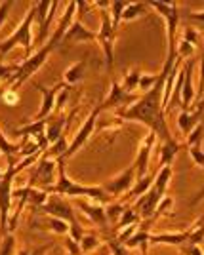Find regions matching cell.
Wrapping results in <instances>:
<instances>
[{
  "instance_id": "816d5d0a",
  "label": "cell",
  "mask_w": 204,
  "mask_h": 255,
  "mask_svg": "<svg viewBox=\"0 0 204 255\" xmlns=\"http://www.w3.org/2000/svg\"><path fill=\"white\" fill-rule=\"evenodd\" d=\"M203 252H204V244H203Z\"/></svg>"
},
{
  "instance_id": "ee69618b",
  "label": "cell",
  "mask_w": 204,
  "mask_h": 255,
  "mask_svg": "<svg viewBox=\"0 0 204 255\" xmlns=\"http://www.w3.org/2000/svg\"><path fill=\"white\" fill-rule=\"evenodd\" d=\"M107 246H109V250H111V254L113 255H128V248H126L124 244H120L117 238L107 240Z\"/></svg>"
},
{
  "instance_id": "e575fe53",
  "label": "cell",
  "mask_w": 204,
  "mask_h": 255,
  "mask_svg": "<svg viewBox=\"0 0 204 255\" xmlns=\"http://www.w3.org/2000/svg\"><path fill=\"white\" fill-rule=\"evenodd\" d=\"M0 255H15V236H13V233H8L6 236H2Z\"/></svg>"
},
{
  "instance_id": "6da1fadb",
  "label": "cell",
  "mask_w": 204,
  "mask_h": 255,
  "mask_svg": "<svg viewBox=\"0 0 204 255\" xmlns=\"http://www.w3.org/2000/svg\"><path fill=\"white\" fill-rule=\"evenodd\" d=\"M174 65H176V61L166 59L162 71L159 73V82L153 86V90H149L147 94H141L140 99L134 105L124 109V111H120V118L145 124L153 133H157V137L161 139V141L172 139L168 124H166V113L162 109V96H164L166 78L172 73Z\"/></svg>"
},
{
  "instance_id": "7c38bea8",
  "label": "cell",
  "mask_w": 204,
  "mask_h": 255,
  "mask_svg": "<svg viewBox=\"0 0 204 255\" xmlns=\"http://www.w3.org/2000/svg\"><path fill=\"white\" fill-rule=\"evenodd\" d=\"M136 181H138V177H136V168L132 164L128 170H124L120 175H117V177H113V179L109 181L103 189L107 191L109 196H122L124 192H130L134 189Z\"/></svg>"
},
{
  "instance_id": "ba28073f",
  "label": "cell",
  "mask_w": 204,
  "mask_h": 255,
  "mask_svg": "<svg viewBox=\"0 0 204 255\" xmlns=\"http://www.w3.org/2000/svg\"><path fill=\"white\" fill-rule=\"evenodd\" d=\"M149 8L157 10L166 21V38H168V52L166 57L178 59V23H180V6L176 2H147Z\"/></svg>"
},
{
  "instance_id": "ab89813d",
  "label": "cell",
  "mask_w": 204,
  "mask_h": 255,
  "mask_svg": "<svg viewBox=\"0 0 204 255\" xmlns=\"http://www.w3.org/2000/svg\"><path fill=\"white\" fill-rule=\"evenodd\" d=\"M182 40H185V42H189L191 46H201V36H199V31L195 29V27H185V31H183V38Z\"/></svg>"
},
{
  "instance_id": "d6a6232c",
  "label": "cell",
  "mask_w": 204,
  "mask_h": 255,
  "mask_svg": "<svg viewBox=\"0 0 204 255\" xmlns=\"http://www.w3.org/2000/svg\"><path fill=\"white\" fill-rule=\"evenodd\" d=\"M140 221H141L140 213L136 212L134 208H126V212L122 213L120 221L117 223V229H118V231H122V229H126V227H130V225L140 223Z\"/></svg>"
},
{
  "instance_id": "d590c367",
  "label": "cell",
  "mask_w": 204,
  "mask_h": 255,
  "mask_svg": "<svg viewBox=\"0 0 204 255\" xmlns=\"http://www.w3.org/2000/svg\"><path fill=\"white\" fill-rule=\"evenodd\" d=\"M97 246H99V238L96 234H84L82 240H80V252H82V255H86L92 250H96Z\"/></svg>"
},
{
  "instance_id": "2e32d148",
  "label": "cell",
  "mask_w": 204,
  "mask_h": 255,
  "mask_svg": "<svg viewBox=\"0 0 204 255\" xmlns=\"http://www.w3.org/2000/svg\"><path fill=\"white\" fill-rule=\"evenodd\" d=\"M203 118H204V99L201 103H197L195 109H191V111H182L180 113V117H178V128H180V131H182L183 135L187 137L199 124H203Z\"/></svg>"
},
{
  "instance_id": "8992f818",
  "label": "cell",
  "mask_w": 204,
  "mask_h": 255,
  "mask_svg": "<svg viewBox=\"0 0 204 255\" xmlns=\"http://www.w3.org/2000/svg\"><path fill=\"white\" fill-rule=\"evenodd\" d=\"M97 8H101V27L97 31V42L103 50V57H105V71L109 75L113 73L115 67V40H117V29L113 27L111 21V13H109V6L111 2H97Z\"/></svg>"
},
{
  "instance_id": "74e56055",
  "label": "cell",
  "mask_w": 204,
  "mask_h": 255,
  "mask_svg": "<svg viewBox=\"0 0 204 255\" xmlns=\"http://www.w3.org/2000/svg\"><path fill=\"white\" fill-rule=\"evenodd\" d=\"M157 82H159V73H157V75H147V73H141L138 90H141L143 94H147L149 90H153V86L157 84Z\"/></svg>"
},
{
  "instance_id": "cb8c5ba5",
  "label": "cell",
  "mask_w": 204,
  "mask_h": 255,
  "mask_svg": "<svg viewBox=\"0 0 204 255\" xmlns=\"http://www.w3.org/2000/svg\"><path fill=\"white\" fill-rule=\"evenodd\" d=\"M84 71H86V63L84 61H76L63 73V82L73 88V86L78 84L84 78Z\"/></svg>"
},
{
  "instance_id": "4dcf8cb0",
  "label": "cell",
  "mask_w": 204,
  "mask_h": 255,
  "mask_svg": "<svg viewBox=\"0 0 204 255\" xmlns=\"http://www.w3.org/2000/svg\"><path fill=\"white\" fill-rule=\"evenodd\" d=\"M67 149H69V145H67V137L63 135V137H59L55 143H52L48 149L44 150V154L50 156V158H54V160H59L65 152H67Z\"/></svg>"
},
{
  "instance_id": "3957f363",
  "label": "cell",
  "mask_w": 204,
  "mask_h": 255,
  "mask_svg": "<svg viewBox=\"0 0 204 255\" xmlns=\"http://www.w3.org/2000/svg\"><path fill=\"white\" fill-rule=\"evenodd\" d=\"M170 179H172V166H166V168L157 171V177H155V183H153V187L149 189V192L140 196L136 200V204L132 206L136 212L140 213L141 219H151L155 215L159 204L166 196V189L170 185Z\"/></svg>"
},
{
  "instance_id": "52a82bcc",
  "label": "cell",
  "mask_w": 204,
  "mask_h": 255,
  "mask_svg": "<svg viewBox=\"0 0 204 255\" xmlns=\"http://www.w3.org/2000/svg\"><path fill=\"white\" fill-rule=\"evenodd\" d=\"M6 171L2 173L0 179V236L8 234V219H10V210H11V198H13V179L17 175V162L15 158H6Z\"/></svg>"
},
{
  "instance_id": "c3c4849f",
  "label": "cell",
  "mask_w": 204,
  "mask_h": 255,
  "mask_svg": "<svg viewBox=\"0 0 204 255\" xmlns=\"http://www.w3.org/2000/svg\"><path fill=\"white\" fill-rule=\"evenodd\" d=\"M2 101H4L6 105H15V103L19 101V96H17V92H13V90H8V92L2 96Z\"/></svg>"
},
{
  "instance_id": "7dc6e473",
  "label": "cell",
  "mask_w": 204,
  "mask_h": 255,
  "mask_svg": "<svg viewBox=\"0 0 204 255\" xmlns=\"http://www.w3.org/2000/svg\"><path fill=\"white\" fill-rule=\"evenodd\" d=\"M182 252L185 255H204L203 252V246H191V244H185L182 246Z\"/></svg>"
},
{
  "instance_id": "ac0fdd59",
  "label": "cell",
  "mask_w": 204,
  "mask_h": 255,
  "mask_svg": "<svg viewBox=\"0 0 204 255\" xmlns=\"http://www.w3.org/2000/svg\"><path fill=\"white\" fill-rule=\"evenodd\" d=\"M76 206L80 208V212L86 215L88 219L92 221V223L99 225L101 229H105L109 223L107 219V213H105V208H103V204H97V202H88V200H76Z\"/></svg>"
},
{
  "instance_id": "484cf974",
  "label": "cell",
  "mask_w": 204,
  "mask_h": 255,
  "mask_svg": "<svg viewBox=\"0 0 204 255\" xmlns=\"http://www.w3.org/2000/svg\"><path fill=\"white\" fill-rule=\"evenodd\" d=\"M149 236H151L149 229L141 227L140 231H136V234H134V236H132V238H130L124 246H126L128 250H132V248H141V252H143L141 255H147V248H149Z\"/></svg>"
},
{
  "instance_id": "9c48e42d",
  "label": "cell",
  "mask_w": 204,
  "mask_h": 255,
  "mask_svg": "<svg viewBox=\"0 0 204 255\" xmlns=\"http://www.w3.org/2000/svg\"><path fill=\"white\" fill-rule=\"evenodd\" d=\"M55 170H57V160L46 156L42 152V156L36 162V168L31 173V181H29V187L34 189H42L48 191L52 187V181L55 179Z\"/></svg>"
},
{
  "instance_id": "681fc988",
  "label": "cell",
  "mask_w": 204,
  "mask_h": 255,
  "mask_svg": "<svg viewBox=\"0 0 204 255\" xmlns=\"http://www.w3.org/2000/svg\"><path fill=\"white\" fill-rule=\"evenodd\" d=\"M203 200H204V187H203V189H199V191L195 192V196L191 198V200H189V206L193 208V206H197V204L203 202Z\"/></svg>"
},
{
  "instance_id": "f35d334b",
  "label": "cell",
  "mask_w": 204,
  "mask_h": 255,
  "mask_svg": "<svg viewBox=\"0 0 204 255\" xmlns=\"http://www.w3.org/2000/svg\"><path fill=\"white\" fill-rule=\"evenodd\" d=\"M189 150V156L193 158V162L199 166V168H203L204 170V149L203 145H193V147H187Z\"/></svg>"
},
{
  "instance_id": "f546056e",
  "label": "cell",
  "mask_w": 204,
  "mask_h": 255,
  "mask_svg": "<svg viewBox=\"0 0 204 255\" xmlns=\"http://www.w3.org/2000/svg\"><path fill=\"white\" fill-rule=\"evenodd\" d=\"M187 244H191V246H203L204 244V217H201V219L189 229Z\"/></svg>"
},
{
  "instance_id": "836d02e7",
  "label": "cell",
  "mask_w": 204,
  "mask_h": 255,
  "mask_svg": "<svg viewBox=\"0 0 204 255\" xmlns=\"http://www.w3.org/2000/svg\"><path fill=\"white\" fill-rule=\"evenodd\" d=\"M126 212V208L122 206L120 202H115V204H109L107 208H105V213H107V219L109 223H118L120 221V217H122V213Z\"/></svg>"
},
{
  "instance_id": "f5cc1de1",
  "label": "cell",
  "mask_w": 204,
  "mask_h": 255,
  "mask_svg": "<svg viewBox=\"0 0 204 255\" xmlns=\"http://www.w3.org/2000/svg\"><path fill=\"white\" fill-rule=\"evenodd\" d=\"M203 59H204V55H203Z\"/></svg>"
},
{
  "instance_id": "44dd1931",
  "label": "cell",
  "mask_w": 204,
  "mask_h": 255,
  "mask_svg": "<svg viewBox=\"0 0 204 255\" xmlns=\"http://www.w3.org/2000/svg\"><path fill=\"white\" fill-rule=\"evenodd\" d=\"M187 238H189V231L185 233H164V234H151L149 236V246H176V248H182L187 244Z\"/></svg>"
},
{
  "instance_id": "7a4b0ae2",
  "label": "cell",
  "mask_w": 204,
  "mask_h": 255,
  "mask_svg": "<svg viewBox=\"0 0 204 255\" xmlns=\"http://www.w3.org/2000/svg\"><path fill=\"white\" fill-rule=\"evenodd\" d=\"M46 192H54V194H59L63 198H90L97 204H107L111 200V196L107 194V191L103 187H86V185H78L73 179L67 177L65 173V160L59 158L57 160V183L52 185Z\"/></svg>"
},
{
  "instance_id": "9a60e30c",
  "label": "cell",
  "mask_w": 204,
  "mask_h": 255,
  "mask_svg": "<svg viewBox=\"0 0 204 255\" xmlns=\"http://www.w3.org/2000/svg\"><path fill=\"white\" fill-rule=\"evenodd\" d=\"M195 63L197 59H191L189 63H185L183 71H185V78H183L182 88V111H191L197 99V88H195L193 76H195Z\"/></svg>"
},
{
  "instance_id": "8d00e7d4",
  "label": "cell",
  "mask_w": 204,
  "mask_h": 255,
  "mask_svg": "<svg viewBox=\"0 0 204 255\" xmlns=\"http://www.w3.org/2000/svg\"><path fill=\"white\" fill-rule=\"evenodd\" d=\"M203 137H204V122L199 124L193 131L187 135L185 139V147H193V145H203Z\"/></svg>"
},
{
  "instance_id": "60d3db41",
  "label": "cell",
  "mask_w": 204,
  "mask_h": 255,
  "mask_svg": "<svg viewBox=\"0 0 204 255\" xmlns=\"http://www.w3.org/2000/svg\"><path fill=\"white\" fill-rule=\"evenodd\" d=\"M195 53V46H191L189 42H185V40H178V57L180 59H185V57H193Z\"/></svg>"
},
{
  "instance_id": "d4e9b609",
  "label": "cell",
  "mask_w": 204,
  "mask_h": 255,
  "mask_svg": "<svg viewBox=\"0 0 204 255\" xmlns=\"http://www.w3.org/2000/svg\"><path fill=\"white\" fill-rule=\"evenodd\" d=\"M32 4H34V21H36V27H38V31H40L44 27V23L48 21L50 13H52L54 2H50V0H40V2H32Z\"/></svg>"
},
{
  "instance_id": "b9f144b4",
  "label": "cell",
  "mask_w": 204,
  "mask_h": 255,
  "mask_svg": "<svg viewBox=\"0 0 204 255\" xmlns=\"http://www.w3.org/2000/svg\"><path fill=\"white\" fill-rule=\"evenodd\" d=\"M19 65H0V82H8L11 76L17 73Z\"/></svg>"
},
{
  "instance_id": "8fae6325",
  "label": "cell",
  "mask_w": 204,
  "mask_h": 255,
  "mask_svg": "<svg viewBox=\"0 0 204 255\" xmlns=\"http://www.w3.org/2000/svg\"><path fill=\"white\" fill-rule=\"evenodd\" d=\"M138 99H140V96L128 94V92L122 90V86L118 84V82H113L107 97L103 99V103L99 107H101V111H107V109H113V107H120V111H124V109L134 105Z\"/></svg>"
},
{
  "instance_id": "f6af8a7d",
  "label": "cell",
  "mask_w": 204,
  "mask_h": 255,
  "mask_svg": "<svg viewBox=\"0 0 204 255\" xmlns=\"http://www.w3.org/2000/svg\"><path fill=\"white\" fill-rule=\"evenodd\" d=\"M187 21L195 23L197 27H203L204 29V10L189 11V13H187Z\"/></svg>"
},
{
  "instance_id": "7402d4cb",
  "label": "cell",
  "mask_w": 204,
  "mask_h": 255,
  "mask_svg": "<svg viewBox=\"0 0 204 255\" xmlns=\"http://www.w3.org/2000/svg\"><path fill=\"white\" fill-rule=\"evenodd\" d=\"M182 149V143L176 141V139H168V141H162L161 143V160H159V168L157 171L166 168V166H172L174 158L178 156V152Z\"/></svg>"
},
{
  "instance_id": "30bf717a",
  "label": "cell",
  "mask_w": 204,
  "mask_h": 255,
  "mask_svg": "<svg viewBox=\"0 0 204 255\" xmlns=\"http://www.w3.org/2000/svg\"><path fill=\"white\" fill-rule=\"evenodd\" d=\"M103 111H101V107L97 105L92 109V113L86 117V120H84V124L80 126V129L75 133V139L69 143V149H67V152H65L61 158L67 160V158H71L73 154H76L78 150L82 149L84 145L88 143V139L92 137V133H94V129H96V122H97V117L101 115Z\"/></svg>"
},
{
  "instance_id": "e0dca14e",
  "label": "cell",
  "mask_w": 204,
  "mask_h": 255,
  "mask_svg": "<svg viewBox=\"0 0 204 255\" xmlns=\"http://www.w3.org/2000/svg\"><path fill=\"white\" fill-rule=\"evenodd\" d=\"M97 40V32L86 27L82 21H73L69 31L65 32L61 44H80V42H94Z\"/></svg>"
},
{
  "instance_id": "f907efd6",
  "label": "cell",
  "mask_w": 204,
  "mask_h": 255,
  "mask_svg": "<svg viewBox=\"0 0 204 255\" xmlns=\"http://www.w3.org/2000/svg\"><path fill=\"white\" fill-rule=\"evenodd\" d=\"M0 179H2V173H0Z\"/></svg>"
},
{
  "instance_id": "277c9868",
  "label": "cell",
  "mask_w": 204,
  "mask_h": 255,
  "mask_svg": "<svg viewBox=\"0 0 204 255\" xmlns=\"http://www.w3.org/2000/svg\"><path fill=\"white\" fill-rule=\"evenodd\" d=\"M32 25H34V4L29 6V10L25 13L23 21L15 27V31L11 32L6 40L0 42V59H2L6 53H10L15 46H23L27 57H31L32 55L31 53L32 52ZM27 57H25V59H27Z\"/></svg>"
},
{
  "instance_id": "f1b7e54d",
  "label": "cell",
  "mask_w": 204,
  "mask_h": 255,
  "mask_svg": "<svg viewBox=\"0 0 204 255\" xmlns=\"http://www.w3.org/2000/svg\"><path fill=\"white\" fill-rule=\"evenodd\" d=\"M130 2H124V0H115V2H111V6H109V13H111V21H113V27L118 31V27H120V23H122V13L124 10L128 8Z\"/></svg>"
},
{
  "instance_id": "83f0119b",
  "label": "cell",
  "mask_w": 204,
  "mask_h": 255,
  "mask_svg": "<svg viewBox=\"0 0 204 255\" xmlns=\"http://www.w3.org/2000/svg\"><path fill=\"white\" fill-rule=\"evenodd\" d=\"M147 8H149L147 2H130L128 8L122 13V21H134V19H138V17H141L147 11Z\"/></svg>"
},
{
  "instance_id": "4fadbf2b",
  "label": "cell",
  "mask_w": 204,
  "mask_h": 255,
  "mask_svg": "<svg viewBox=\"0 0 204 255\" xmlns=\"http://www.w3.org/2000/svg\"><path fill=\"white\" fill-rule=\"evenodd\" d=\"M65 82H59V84H55L52 90L50 88H46L42 84H34L36 88V92H40L42 94V107H40V111L34 115L32 120H46L48 117H52V113L55 111V99H57V94L61 92L65 88Z\"/></svg>"
},
{
  "instance_id": "7bdbcfd3",
  "label": "cell",
  "mask_w": 204,
  "mask_h": 255,
  "mask_svg": "<svg viewBox=\"0 0 204 255\" xmlns=\"http://www.w3.org/2000/svg\"><path fill=\"white\" fill-rule=\"evenodd\" d=\"M69 96H71V86H65L63 90L57 94V99H55V111H63L67 101H69Z\"/></svg>"
},
{
  "instance_id": "4316f807",
  "label": "cell",
  "mask_w": 204,
  "mask_h": 255,
  "mask_svg": "<svg viewBox=\"0 0 204 255\" xmlns=\"http://www.w3.org/2000/svg\"><path fill=\"white\" fill-rule=\"evenodd\" d=\"M155 177H157V171H155L153 175H145V177H141V179L136 181L134 189L130 191V198H132V200H138L140 196L147 194V192H149V189L153 187V183H155Z\"/></svg>"
},
{
  "instance_id": "ffe728a7",
  "label": "cell",
  "mask_w": 204,
  "mask_h": 255,
  "mask_svg": "<svg viewBox=\"0 0 204 255\" xmlns=\"http://www.w3.org/2000/svg\"><path fill=\"white\" fill-rule=\"evenodd\" d=\"M76 113H78V109H73L69 117H59V118H55V120H50V122H48V128H46V139H48V145H52V143H55L59 137H63L65 126H69L71 118L75 117Z\"/></svg>"
},
{
  "instance_id": "1f68e13d",
  "label": "cell",
  "mask_w": 204,
  "mask_h": 255,
  "mask_svg": "<svg viewBox=\"0 0 204 255\" xmlns=\"http://www.w3.org/2000/svg\"><path fill=\"white\" fill-rule=\"evenodd\" d=\"M140 78H141V73L138 71V69L130 71L128 75L122 78V82H120L122 90H124V92H128V94H134V92L138 90V86H140Z\"/></svg>"
},
{
  "instance_id": "603a6c76",
  "label": "cell",
  "mask_w": 204,
  "mask_h": 255,
  "mask_svg": "<svg viewBox=\"0 0 204 255\" xmlns=\"http://www.w3.org/2000/svg\"><path fill=\"white\" fill-rule=\"evenodd\" d=\"M48 122H50L48 118H46V120H32V122H29L27 126L15 128V129H13V135H21V137L31 135V137H34V139L42 137V135H46Z\"/></svg>"
},
{
  "instance_id": "d6986e66",
  "label": "cell",
  "mask_w": 204,
  "mask_h": 255,
  "mask_svg": "<svg viewBox=\"0 0 204 255\" xmlns=\"http://www.w3.org/2000/svg\"><path fill=\"white\" fill-rule=\"evenodd\" d=\"M31 229H40V231H50L55 234H69V225L63 219H57V217H50V215H42V217H36L32 221Z\"/></svg>"
},
{
  "instance_id": "bcb514c9",
  "label": "cell",
  "mask_w": 204,
  "mask_h": 255,
  "mask_svg": "<svg viewBox=\"0 0 204 255\" xmlns=\"http://www.w3.org/2000/svg\"><path fill=\"white\" fill-rule=\"evenodd\" d=\"M11 6H13V2H0V27L4 25L6 21V17H8V13H10Z\"/></svg>"
},
{
  "instance_id": "5bb4252c",
  "label": "cell",
  "mask_w": 204,
  "mask_h": 255,
  "mask_svg": "<svg viewBox=\"0 0 204 255\" xmlns=\"http://www.w3.org/2000/svg\"><path fill=\"white\" fill-rule=\"evenodd\" d=\"M157 139H159L157 137V133L149 131L147 137L141 141V147H140V150H138V156H136V160H134V168H136V177H138V179H141V177L147 175L151 150H153V147H155Z\"/></svg>"
},
{
  "instance_id": "5b68a950",
  "label": "cell",
  "mask_w": 204,
  "mask_h": 255,
  "mask_svg": "<svg viewBox=\"0 0 204 255\" xmlns=\"http://www.w3.org/2000/svg\"><path fill=\"white\" fill-rule=\"evenodd\" d=\"M38 212L42 213V215H50V217H57V219H63L69 223V236L80 244V240H82V229H80V225L76 221L75 217V210H73V206L69 202H65L63 196H59V194H52V198L48 196V200L44 206L38 208Z\"/></svg>"
}]
</instances>
